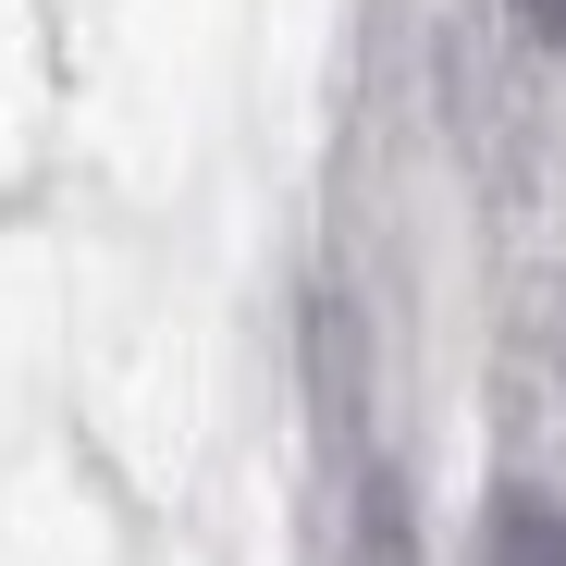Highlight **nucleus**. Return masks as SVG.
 I'll return each instance as SVG.
<instances>
[{
    "label": "nucleus",
    "instance_id": "1",
    "mask_svg": "<svg viewBox=\"0 0 566 566\" xmlns=\"http://www.w3.org/2000/svg\"><path fill=\"white\" fill-rule=\"evenodd\" d=\"M481 566H566V505L554 493H493V517H481Z\"/></svg>",
    "mask_w": 566,
    "mask_h": 566
},
{
    "label": "nucleus",
    "instance_id": "2",
    "mask_svg": "<svg viewBox=\"0 0 566 566\" xmlns=\"http://www.w3.org/2000/svg\"><path fill=\"white\" fill-rule=\"evenodd\" d=\"M517 25H530L542 50H566V0H517Z\"/></svg>",
    "mask_w": 566,
    "mask_h": 566
}]
</instances>
